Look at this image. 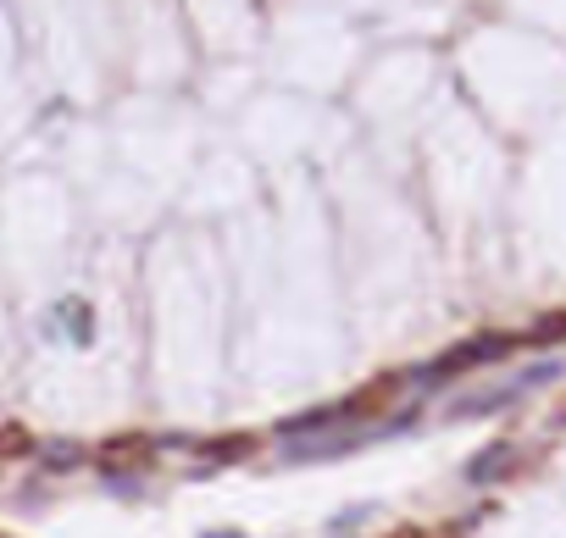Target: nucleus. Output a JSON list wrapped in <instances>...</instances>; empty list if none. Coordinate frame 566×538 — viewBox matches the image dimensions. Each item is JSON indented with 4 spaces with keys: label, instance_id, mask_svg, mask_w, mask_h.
<instances>
[{
    "label": "nucleus",
    "instance_id": "1",
    "mask_svg": "<svg viewBox=\"0 0 566 538\" xmlns=\"http://www.w3.org/2000/svg\"><path fill=\"white\" fill-rule=\"evenodd\" d=\"M516 461V450L511 445H494V450H484V456H472V466H466V483L472 488H489V483H500V472Z\"/></svg>",
    "mask_w": 566,
    "mask_h": 538
},
{
    "label": "nucleus",
    "instance_id": "2",
    "mask_svg": "<svg viewBox=\"0 0 566 538\" xmlns=\"http://www.w3.org/2000/svg\"><path fill=\"white\" fill-rule=\"evenodd\" d=\"M561 422H566V406H561Z\"/></svg>",
    "mask_w": 566,
    "mask_h": 538
}]
</instances>
